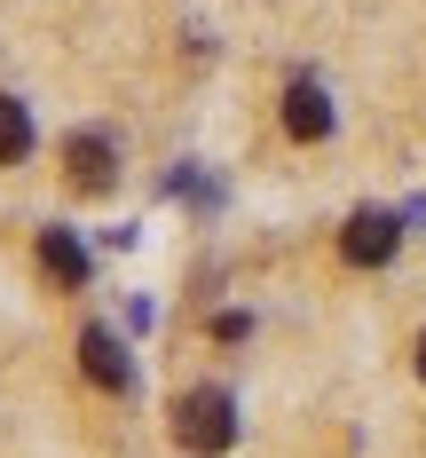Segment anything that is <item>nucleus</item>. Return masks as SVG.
I'll return each mask as SVG.
<instances>
[{"mask_svg": "<svg viewBox=\"0 0 426 458\" xmlns=\"http://www.w3.org/2000/svg\"><path fill=\"white\" fill-rule=\"evenodd\" d=\"M419 379H426V332H419Z\"/></svg>", "mask_w": 426, "mask_h": 458, "instance_id": "obj_9", "label": "nucleus"}, {"mask_svg": "<svg viewBox=\"0 0 426 458\" xmlns=\"http://www.w3.org/2000/svg\"><path fill=\"white\" fill-rule=\"evenodd\" d=\"M63 166H71V190H88V198H103V190H111V174H119V150H111V135H95V127H79V135L63 142Z\"/></svg>", "mask_w": 426, "mask_h": 458, "instance_id": "obj_4", "label": "nucleus"}, {"mask_svg": "<svg viewBox=\"0 0 426 458\" xmlns=\"http://www.w3.org/2000/svg\"><path fill=\"white\" fill-rule=\"evenodd\" d=\"M40 261H47L55 276H63V284H88V245H79L71 229H55V222L40 229Z\"/></svg>", "mask_w": 426, "mask_h": 458, "instance_id": "obj_6", "label": "nucleus"}, {"mask_svg": "<svg viewBox=\"0 0 426 458\" xmlns=\"http://www.w3.org/2000/svg\"><path fill=\"white\" fill-rule=\"evenodd\" d=\"M245 332H253V317H237V309H221V317H213V340H221V348H237Z\"/></svg>", "mask_w": 426, "mask_h": 458, "instance_id": "obj_8", "label": "nucleus"}, {"mask_svg": "<svg viewBox=\"0 0 426 458\" xmlns=\"http://www.w3.org/2000/svg\"><path fill=\"white\" fill-rule=\"evenodd\" d=\"M24 158H32V111L0 95V166H24Z\"/></svg>", "mask_w": 426, "mask_h": 458, "instance_id": "obj_7", "label": "nucleus"}, {"mask_svg": "<svg viewBox=\"0 0 426 458\" xmlns=\"http://www.w3.org/2000/svg\"><path fill=\"white\" fill-rule=\"evenodd\" d=\"M166 427H174V443L189 458H221L237 443V395L230 387H189V395H174Z\"/></svg>", "mask_w": 426, "mask_h": 458, "instance_id": "obj_1", "label": "nucleus"}, {"mask_svg": "<svg viewBox=\"0 0 426 458\" xmlns=\"http://www.w3.org/2000/svg\"><path fill=\"white\" fill-rule=\"evenodd\" d=\"M284 135L292 142H324L331 135V103H324L316 80H292V88H284Z\"/></svg>", "mask_w": 426, "mask_h": 458, "instance_id": "obj_5", "label": "nucleus"}, {"mask_svg": "<svg viewBox=\"0 0 426 458\" xmlns=\"http://www.w3.org/2000/svg\"><path fill=\"white\" fill-rule=\"evenodd\" d=\"M79 371H88L95 387H111V395H127V387H135V364H127V340H119L111 324H88V332H79Z\"/></svg>", "mask_w": 426, "mask_h": 458, "instance_id": "obj_3", "label": "nucleus"}, {"mask_svg": "<svg viewBox=\"0 0 426 458\" xmlns=\"http://www.w3.org/2000/svg\"><path fill=\"white\" fill-rule=\"evenodd\" d=\"M395 245H403V222H395V214H379V206H355L347 229H339V253H347L355 269H387V261H395Z\"/></svg>", "mask_w": 426, "mask_h": 458, "instance_id": "obj_2", "label": "nucleus"}]
</instances>
